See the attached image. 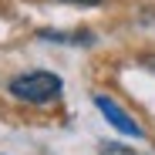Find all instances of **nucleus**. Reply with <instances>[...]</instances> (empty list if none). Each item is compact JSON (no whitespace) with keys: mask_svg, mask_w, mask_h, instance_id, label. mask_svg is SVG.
<instances>
[{"mask_svg":"<svg viewBox=\"0 0 155 155\" xmlns=\"http://www.w3.org/2000/svg\"><path fill=\"white\" fill-rule=\"evenodd\" d=\"M101 155H138V152H132L121 142H101Z\"/></svg>","mask_w":155,"mask_h":155,"instance_id":"7ed1b4c3","label":"nucleus"},{"mask_svg":"<svg viewBox=\"0 0 155 155\" xmlns=\"http://www.w3.org/2000/svg\"><path fill=\"white\" fill-rule=\"evenodd\" d=\"M142 68H148V71H155V54H145V58H142Z\"/></svg>","mask_w":155,"mask_h":155,"instance_id":"39448f33","label":"nucleus"},{"mask_svg":"<svg viewBox=\"0 0 155 155\" xmlns=\"http://www.w3.org/2000/svg\"><path fill=\"white\" fill-rule=\"evenodd\" d=\"M64 4H74V7H98L101 0H64Z\"/></svg>","mask_w":155,"mask_h":155,"instance_id":"20e7f679","label":"nucleus"},{"mask_svg":"<svg viewBox=\"0 0 155 155\" xmlns=\"http://www.w3.org/2000/svg\"><path fill=\"white\" fill-rule=\"evenodd\" d=\"M10 94L20 101H31V105H44V101L58 98L61 94V78L51 74V71H27V74H17L10 81Z\"/></svg>","mask_w":155,"mask_h":155,"instance_id":"f257e3e1","label":"nucleus"},{"mask_svg":"<svg viewBox=\"0 0 155 155\" xmlns=\"http://www.w3.org/2000/svg\"><path fill=\"white\" fill-rule=\"evenodd\" d=\"M94 105H98V111L105 115V118H108V121H111V125L118 128V132H125V135H132V138H138V135H142V128L135 125V118L128 115L125 108H118L115 101L108 98V94H94Z\"/></svg>","mask_w":155,"mask_h":155,"instance_id":"f03ea898","label":"nucleus"}]
</instances>
